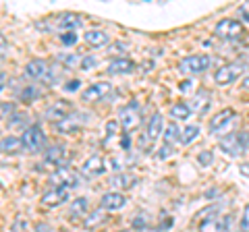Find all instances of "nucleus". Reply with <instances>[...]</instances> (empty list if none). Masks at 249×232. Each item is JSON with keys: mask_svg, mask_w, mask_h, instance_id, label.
<instances>
[{"mask_svg": "<svg viewBox=\"0 0 249 232\" xmlns=\"http://www.w3.org/2000/svg\"><path fill=\"white\" fill-rule=\"evenodd\" d=\"M241 232H249V203L245 205L243 210V215H241Z\"/></svg>", "mask_w": 249, "mask_h": 232, "instance_id": "obj_38", "label": "nucleus"}, {"mask_svg": "<svg viewBox=\"0 0 249 232\" xmlns=\"http://www.w3.org/2000/svg\"><path fill=\"white\" fill-rule=\"evenodd\" d=\"M181 133H183V131L178 129V125L173 120L168 127H164V143L173 145V143H177V141H181Z\"/></svg>", "mask_w": 249, "mask_h": 232, "instance_id": "obj_27", "label": "nucleus"}, {"mask_svg": "<svg viewBox=\"0 0 249 232\" xmlns=\"http://www.w3.org/2000/svg\"><path fill=\"white\" fill-rule=\"evenodd\" d=\"M19 96H21L23 99H25V102H31V99H34V98H37V96H40V91H37V89L34 87V85H29V87H25V89H23Z\"/></svg>", "mask_w": 249, "mask_h": 232, "instance_id": "obj_35", "label": "nucleus"}, {"mask_svg": "<svg viewBox=\"0 0 249 232\" xmlns=\"http://www.w3.org/2000/svg\"><path fill=\"white\" fill-rule=\"evenodd\" d=\"M25 75L31 77V79L44 81V83H54L58 79L60 73L56 71V66H50L46 60L34 58V60H29V63L25 65Z\"/></svg>", "mask_w": 249, "mask_h": 232, "instance_id": "obj_2", "label": "nucleus"}, {"mask_svg": "<svg viewBox=\"0 0 249 232\" xmlns=\"http://www.w3.org/2000/svg\"><path fill=\"white\" fill-rule=\"evenodd\" d=\"M241 85H243L245 89H249V77H245V79H243V83H241Z\"/></svg>", "mask_w": 249, "mask_h": 232, "instance_id": "obj_47", "label": "nucleus"}, {"mask_svg": "<svg viewBox=\"0 0 249 232\" xmlns=\"http://www.w3.org/2000/svg\"><path fill=\"white\" fill-rule=\"evenodd\" d=\"M162 133H164V118H162V114L160 112H156V114H152V118H150V122H147V139L150 141H156Z\"/></svg>", "mask_w": 249, "mask_h": 232, "instance_id": "obj_22", "label": "nucleus"}, {"mask_svg": "<svg viewBox=\"0 0 249 232\" xmlns=\"http://www.w3.org/2000/svg\"><path fill=\"white\" fill-rule=\"evenodd\" d=\"M112 96V83L108 81H98V83H91L88 89L81 94V99L88 104H96V102H102V99L110 98Z\"/></svg>", "mask_w": 249, "mask_h": 232, "instance_id": "obj_7", "label": "nucleus"}, {"mask_svg": "<svg viewBox=\"0 0 249 232\" xmlns=\"http://www.w3.org/2000/svg\"><path fill=\"white\" fill-rule=\"evenodd\" d=\"M50 184H54V189H58V187H62V189L79 187V174L69 166H60L50 174Z\"/></svg>", "mask_w": 249, "mask_h": 232, "instance_id": "obj_6", "label": "nucleus"}, {"mask_svg": "<svg viewBox=\"0 0 249 232\" xmlns=\"http://www.w3.org/2000/svg\"><path fill=\"white\" fill-rule=\"evenodd\" d=\"M197 137H199V127L197 125H189V127H185V131L181 133V143L183 145H191Z\"/></svg>", "mask_w": 249, "mask_h": 232, "instance_id": "obj_29", "label": "nucleus"}, {"mask_svg": "<svg viewBox=\"0 0 249 232\" xmlns=\"http://www.w3.org/2000/svg\"><path fill=\"white\" fill-rule=\"evenodd\" d=\"M119 125H121V122H116V120H110V122L106 125V135H108V139L116 135V131H119Z\"/></svg>", "mask_w": 249, "mask_h": 232, "instance_id": "obj_41", "label": "nucleus"}, {"mask_svg": "<svg viewBox=\"0 0 249 232\" xmlns=\"http://www.w3.org/2000/svg\"><path fill=\"white\" fill-rule=\"evenodd\" d=\"M170 116H173L175 120H187L189 118V114H191V110H189V106L187 104H175V106H170Z\"/></svg>", "mask_w": 249, "mask_h": 232, "instance_id": "obj_28", "label": "nucleus"}, {"mask_svg": "<svg viewBox=\"0 0 249 232\" xmlns=\"http://www.w3.org/2000/svg\"><path fill=\"white\" fill-rule=\"evenodd\" d=\"M6 48H9V44H6V40H4V35L0 33V54H4L6 52Z\"/></svg>", "mask_w": 249, "mask_h": 232, "instance_id": "obj_45", "label": "nucleus"}, {"mask_svg": "<svg viewBox=\"0 0 249 232\" xmlns=\"http://www.w3.org/2000/svg\"><path fill=\"white\" fill-rule=\"evenodd\" d=\"M239 172L243 174V176H247V179H249V162H243V164L239 166Z\"/></svg>", "mask_w": 249, "mask_h": 232, "instance_id": "obj_43", "label": "nucleus"}, {"mask_svg": "<svg viewBox=\"0 0 249 232\" xmlns=\"http://www.w3.org/2000/svg\"><path fill=\"white\" fill-rule=\"evenodd\" d=\"M27 116H19V114H15L13 116V120H11V127H23V131H25L27 127Z\"/></svg>", "mask_w": 249, "mask_h": 232, "instance_id": "obj_39", "label": "nucleus"}, {"mask_svg": "<svg viewBox=\"0 0 249 232\" xmlns=\"http://www.w3.org/2000/svg\"><path fill=\"white\" fill-rule=\"evenodd\" d=\"M58 29H65V32H75L77 27H81V17L75 13H60L56 19H54Z\"/></svg>", "mask_w": 249, "mask_h": 232, "instance_id": "obj_18", "label": "nucleus"}, {"mask_svg": "<svg viewBox=\"0 0 249 232\" xmlns=\"http://www.w3.org/2000/svg\"><path fill=\"white\" fill-rule=\"evenodd\" d=\"M168 156H173V145H170V143H164V145L160 148V151L156 153V158H158V160H166Z\"/></svg>", "mask_w": 249, "mask_h": 232, "instance_id": "obj_37", "label": "nucleus"}, {"mask_svg": "<svg viewBox=\"0 0 249 232\" xmlns=\"http://www.w3.org/2000/svg\"><path fill=\"white\" fill-rule=\"evenodd\" d=\"M218 148L231 158L241 156L249 148V131H232V133L220 137L218 139Z\"/></svg>", "mask_w": 249, "mask_h": 232, "instance_id": "obj_1", "label": "nucleus"}, {"mask_svg": "<svg viewBox=\"0 0 249 232\" xmlns=\"http://www.w3.org/2000/svg\"><path fill=\"white\" fill-rule=\"evenodd\" d=\"M214 35L218 40H224V42L241 40V37H243V25H241L237 19H222V21L216 23Z\"/></svg>", "mask_w": 249, "mask_h": 232, "instance_id": "obj_3", "label": "nucleus"}, {"mask_svg": "<svg viewBox=\"0 0 249 232\" xmlns=\"http://www.w3.org/2000/svg\"><path fill=\"white\" fill-rule=\"evenodd\" d=\"M15 116V104L13 102H0V120L13 118Z\"/></svg>", "mask_w": 249, "mask_h": 232, "instance_id": "obj_31", "label": "nucleus"}, {"mask_svg": "<svg viewBox=\"0 0 249 232\" xmlns=\"http://www.w3.org/2000/svg\"><path fill=\"white\" fill-rule=\"evenodd\" d=\"M65 201H69V189H50V191H46L44 195H42V203L44 205H48V207H54V205H60V203H65Z\"/></svg>", "mask_w": 249, "mask_h": 232, "instance_id": "obj_17", "label": "nucleus"}, {"mask_svg": "<svg viewBox=\"0 0 249 232\" xmlns=\"http://www.w3.org/2000/svg\"><path fill=\"white\" fill-rule=\"evenodd\" d=\"M241 17H243V19L249 23V4H243V6H241Z\"/></svg>", "mask_w": 249, "mask_h": 232, "instance_id": "obj_44", "label": "nucleus"}, {"mask_svg": "<svg viewBox=\"0 0 249 232\" xmlns=\"http://www.w3.org/2000/svg\"><path fill=\"white\" fill-rule=\"evenodd\" d=\"M77 40H79V37H77L75 32H62V33H60V42L65 44V46H75Z\"/></svg>", "mask_w": 249, "mask_h": 232, "instance_id": "obj_34", "label": "nucleus"}, {"mask_svg": "<svg viewBox=\"0 0 249 232\" xmlns=\"http://www.w3.org/2000/svg\"><path fill=\"white\" fill-rule=\"evenodd\" d=\"M106 222V210H96V212H91L88 218H85V222H83V226L88 228V230H93V228H98V226H102V224Z\"/></svg>", "mask_w": 249, "mask_h": 232, "instance_id": "obj_24", "label": "nucleus"}, {"mask_svg": "<svg viewBox=\"0 0 249 232\" xmlns=\"http://www.w3.org/2000/svg\"><path fill=\"white\" fill-rule=\"evenodd\" d=\"M4 85H6V75H4L2 71H0V91L4 89Z\"/></svg>", "mask_w": 249, "mask_h": 232, "instance_id": "obj_46", "label": "nucleus"}, {"mask_svg": "<svg viewBox=\"0 0 249 232\" xmlns=\"http://www.w3.org/2000/svg\"><path fill=\"white\" fill-rule=\"evenodd\" d=\"M133 228H137V230H145V228H147V215H145V214L135 215V220H133Z\"/></svg>", "mask_w": 249, "mask_h": 232, "instance_id": "obj_36", "label": "nucleus"}, {"mask_svg": "<svg viewBox=\"0 0 249 232\" xmlns=\"http://www.w3.org/2000/svg\"><path fill=\"white\" fill-rule=\"evenodd\" d=\"M0 151H2V153H9V156H17V153L25 151V145H23L21 137L6 135V137L0 139Z\"/></svg>", "mask_w": 249, "mask_h": 232, "instance_id": "obj_15", "label": "nucleus"}, {"mask_svg": "<svg viewBox=\"0 0 249 232\" xmlns=\"http://www.w3.org/2000/svg\"><path fill=\"white\" fill-rule=\"evenodd\" d=\"M243 71V63H229V65H222L220 68H216L214 73V81L216 85H229L232 81H237V77Z\"/></svg>", "mask_w": 249, "mask_h": 232, "instance_id": "obj_8", "label": "nucleus"}, {"mask_svg": "<svg viewBox=\"0 0 249 232\" xmlns=\"http://www.w3.org/2000/svg\"><path fill=\"white\" fill-rule=\"evenodd\" d=\"M21 141L25 145V151L29 153H40L46 145V135L40 125H29L21 135Z\"/></svg>", "mask_w": 249, "mask_h": 232, "instance_id": "obj_4", "label": "nucleus"}, {"mask_svg": "<svg viewBox=\"0 0 249 232\" xmlns=\"http://www.w3.org/2000/svg\"><path fill=\"white\" fill-rule=\"evenodd\" d=\"M193 87V81L191 79H185V81H181V87H178V89H181V91H189Z\"/></svg>", "mask_w": 249, "mask_h": 232, "instance_id": "obj_42", "label": "nucleus"}, {"mask_svg": "<svg viewBox=\"0 0 249 232\" xmlns=\"http://www.w3.org/2000/svg\"><path fill=\"white\" fill-rule=\"evenodd\" d=\"M89 210V201L85 197H77L71 207H69V215H73V218H81V215H85Z\"/></svg>", "mask_w": 249, "mask_h": 232, "instance_id": "obj_25", "label": "nucleus"}, {"mask_svg": "<svg viewBox=\"0 0 249 232\" xmlns=\"http://www.w3.org/2000/svg\"><path fill=\"white\" fill-rule=\"evenodd\" d=\"M210 99H212V96H210V91L208 89H199L196 96L191 98V104H187L189 106V110L191 112H196V114H204L208 112V108H210Z\"/></svg>", "mask_w": 249, "mask_h": 232, "instance_id": "obj_14", "label": "nucleus"}, {"mask_svg": "<svg viewBox=\"0 0 249 232\" xmlns=\"http://www.w3.org/2000/svg\"><path fill=\"white\" fill-rule=\"evenodd\" d=\"M83 40L88 46H91V48H102V46L110 44V35H108L104 29H89V32H85Z\"/></svg>", "mask_w": 249, "mask_h": 232, "instance_id": "obj_20", "label": "nucleus"}, {"mask_svg": "<svg viewBox=\"0 0 249 232\" xmlns=\"http://www.w3.org/2000/svg\"><path fill=\"white\" fill-rule=\"evenodd\" d=\"M79 87H81V81L79 79H71V81H67V85L62 89H65L67 94H71V91H77Z\"/></svg>", "mask_w": 249, "mask_h": 232, "instance_id": "obj_40", "label": "nucleus"}, {"mask_svg": "<svg viewBox=\"0 0 249 232\" xmlns=\"http://www.w3.org/2000/svg\"><path fill=\"white\" fill-rule=\"evenodd\" d=\"M135 71V63L131 58H114L108 63V73L110 75H131Z\"/></svg>", "mask_w": 249, "mask_h": 232, "instance_id": "obj_19", "label": "nucleus"}, {"mask_svg": "<svg viewBox=\"0 0 249 232\" xmlns=\"http://www.w3.org/2000/svg\"><path fill=\"white\" fill-rule=\"evenodd\" d=\"M73 112V106L65 102V99H58V102H52L48 108H46V118L52 120V122H60V120H65L69 118Z\"/></svg>", "mask_w": 249, "mask_h": 232, "instance_id": "obj_10", "label": "nucleus"}, {"mask_svg": "<svg viewBox=\"0 0 249 232\" xmlns=\"http://www.w3.org/2000/svg\"><path fill=\"white\" fill-rule=\"evenodd\" d=\"M58 63H62L67 68H73L75 65H81V58L77 54H60L58 56Z\"/></svg>", "mask_w": 249, "mask_h": 232, "instance_id": "obj_30", "label": "nucleus"}, {"mask_svg": "<svg viewBox=\"0 0 249 232\" xmlns=\"http://www.w3.org/2000/svg\"><path fill=\"white\" fill-rule=\"evenodd\" d=\"M197 162H199V164L201 166H210V164H212V162H214V153L212 151H210V149H204V151H199L197 153Z\"/></svg>", "mask_w": 249, "mask_h": 232, "instance_id": "obj_32", "label": "nucleus"}, {"mask_svg": "<svg viewBox=\"0 0 249 232\" xmlns=\"http://www.w3.org/2000/svg\"><path fill=\"white\" fill-rule=\"evenodd\" d=\"M98 65V58L96 56H91V54H88V56H83L81 58V65H79V68L81 71H91L93 66Z\"/></svg>", "mask_w": 249, "mask_h": 232, "instance_id": "obj_33", "label": "nucleus"}, {"mask_svg": "<svg viewBox=\"0 0 249 232\" xmlns=\"http://www.w3.org/2000/svg\"><path fill=\"white\" fill-rule=\"evenodd\" d=\"M81 172L85 176H100V174L106 172V162L100 158V156H91V158H88V160L83 162Z\"/></svg>", "mask_w": 249, "mask_h": 232, "instance_id": "obj_16", "label": "nucleus"}, {"mask_svg": "<svg viewBox=\"0 0 249 232\" xmlns=\"http://www.w3.org/2000/svg\"><path fill=\"white\" fill-rule=\"evenodd\" d=\"M119 116H121V127L124 129V133H131V131L137 129L139 122H142V114H139L137 102H131L129 106H124Z\"/></svg>", "mask_w": 249, "mask_h": 232, "instance_id": "obj_9", "label": "nucleus"}, {"mask_svg": "<svg viewBox=\"0 0 249 232\" xmlns=\"http://www.w3.org/2000/svg\"><path fill=\"white\" fill-rule=\"evenodd\" d=\"M83 127V118H77V114H71L69 118L56 122V131L62 135H73Z\"/></svg>", "mask_w": 249, "mask_h": 232, "instance_id": "obj_21", "label": "nucleus"}, {"mask_svg": "<svg viewBox=\"0 0 249 232\" xmlns=\"http://www.w3.org/2000/svg\"><path fill=\"white\" fill-rule=\"evenodd\" d=\"M44 160H46V164L54 166V170H56V168H60V166H67V162H69V151H67L65 145H52V148L46 149Z\"/></svg>", "mask_w": 249, "mask_h": 232, "instance_id": "obj_11", "label": "nucleus"}, {"mask_svg": "<svg viewBox=\"0 0 249 232\" xmlns=\"http://www.w3.org/2000/svg\"><path fill=\"white\" fill-rule=\"evenodd\" d=\"M127 205V197L123 195L119 191H108L102 195L100 199V207L106 212H116V210H123V207Z\"/></svg>", "mask_w": 249, "mask_h": 232, "instance_id": "obj_12", "label": "nucleus"}, {"mask_svg": "<svg viewBox=\"0 0 249 232\" xmlns=\"http://www.w3.org/2000/svg\"><path fill=\"white\" fill-rule=\"evenodd\" d=\"M135 182H137V179H135L133 174H124V172L114 174V176H110V179H108V184H110V187H114V189H131Z\"/></svg>", "mask_w": 249, "mask_h": 232, "instance_id": "obj_23", "label": "nucleus"}, {"mask_svg": "<svg viewBox=\"0 0 249 232\" xmlns=\"http://www.w3.org/2000/svg\"><path fill=\"white\" fill-rule=\"evenodd\" d=\"M222 230V218L216 215H208L199 222V232H220Z\"/></svg>", "mask_w": 249, "mask_h": 232, "instance_id": "obj_26", "label": "nucleus"}, {"mask_svg": "<svg viewBox=\"0 0 249 232\" xmlns=\"http://www.w3.org/2000/svg\"><path fill=\"white\" fill-rule=\"evenodd\" d=\"M235 116H237V112L232 110V108H224V110L216 112V114L212 116V118H210V122H208L210 133H218V131H222V129L227 127L232 118H235Z\"/></svg>", "mask_w": 249, "mask_h": 232, "instance_id": "obj_13", "label": "nucleus"}, {"mask_svg": "<svg viewBox=\"0 0 249 232\" xmlns=\"http://www.w3.org/2000/svg\"><path fill=\"white\" fill-rule=\"evenodd\" d=\"M210 65H212V58L208 54H191V56H185L178 60V71L185 75H197L210 68Z\"/></svg>", "mask_w": 249, "mask_h": 232, "instance_id": "obj_5", "label": "nucleus"}]
</instances>
